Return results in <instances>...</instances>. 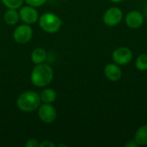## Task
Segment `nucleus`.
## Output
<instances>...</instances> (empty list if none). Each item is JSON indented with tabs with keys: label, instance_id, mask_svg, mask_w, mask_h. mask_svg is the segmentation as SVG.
<instances>
[{
	"label": "nucleus",
	"instance_id": "nucleus-1",
	"mask_svg": "<svg viewBox=\"0 0 147 147\" xmlns=\"http://www.w3.org/2000/svg\"><path fill=\"white\" fill-rule=\"evenodd\" d=\"M53 78V68L45 63L36 65L30 74L31 83L39 88H43L47 86Z\"/></svg>",
	"mask_w": 147,
	"mask_h": 147
},
{
	"label": "nucleus",
	"instance_id": "nucleus-2",
	"mask_svg": "<svg viewBox=\"0 0 147 147\" xmlns=\"http://www.w3.org/2000/svg\"><path fill=\"white\" fill-rule=\"evenodd\" d=\"M41 103L40 94L33 90L22 92L16 99L17 108L25 113H31L38 109Z\"/></svg>",
	"mask_w": 147,
	"mask_h": 147
},
{
	"label": "nucleus",
	"instance_id": "nucleus-3",
	"mask_svg": "<svg viewBox=\"0 0 147 147\" xmlns=\"http://www.w3.org/2000/svg\"><path fill=\"white\" fill-rule=\"evenodd\" d=\"M39 25L40 28L49 34L58 32L63 22L59 16L52 12H46L39 16Z\"/></svg>",
	"mask_w": 147,
	"mask_h": 147
},
{
	"label": "nucleus",
	"instance_id": "nucleus-4",
	"mask_svg": "<svg viewBox=\"0 0 147 147\" xmlns=\"http://www.w3.org/2000/svg\"><path fill=\"white\" fill-rule=\"evenodd\" d=\"M124 18L122 10L116 6L109 8L102 16V21L109 27H115L119 25Z\"/></svg>",
	"mask_w": 147,
	"mask_h": 147
},
{
	"label": "nucleus",
	"instance_id": "nucleus-5",
	"mask_svg": "<svg viewBox=\"0 0 147 147\" xmlns=\"http://www.w3.org/2000/svg\"><path fill=\"white\" fill-rule=\"evenodd\" d=\"M134 58V53L132 50L127 47H120L114 50L112 53V59L114 63L119 65L120 66H124L128 65Z\"/></svg>",
	"mask_w": 147,
	"mask_h": 147
},
{
	"label": "nucleus",
	"instance_id": "nucleus-6",
	"mask_svg": "<svg viewBox=\"0 0 147 147\" xmlns=\"http://www.w3.org/2000/svg\"><path fill=\"white\" fill-rule=\"evenodd\" d=\"M38 117L44 123H53L57 118V110L51 103L40 104L38 108Z\"/></svg>",
	"mask_w": 147,
	"mask_h": 147
},
{
	"label": "nucleus",
	"instance_id": "nucleus-7",
	"mask_svg": "<svg viewBox=\"0 0 147 147\" xmlns=\"http://www.w3.org/2000/svg\"><path fill=\"white\" fill-rule=\"evenodd\" d=\"M33 37V29L28 24H22L16 28L13 33V38L19 44L28 43Z\"/></svg>",
	"mask_w": 147,
	"mask_h": 147
},
{
	"label": "nucleus",
	"instance_id": "nucleus-8",
	"mask_svg": "<svg viewBox=\"0 0 147 147\" xmlns=\"http://www.w3.org/2000/svg\"><path fill=\"white\" fill-rule=\"evenodd\" d=\"M19 16L23 23L28 25H32L39 20L38 11L34 7L30 5L22 7L19 10Z\"/></svg>",
	"mask_w": 147,
	"mask_h": 147
},
{
	"label": "nucleus",
	"instance_id": "nucleus-9",
	"mask_svg": "<svg viewBox=\"0 0 147 147\" xmlns=\"http://www.w3.org/2000/svg\"><path fill=\"white\" fill-rule=\"evenodd\" d=\"M125 23L126 25L132 28V29H137L140 28L145 21L143 14L139 10H131L129 11L125 16H124Z\"/></svg>",
	"mask_w": 147,
	"mask_h": 147
},
{
	"label": "nucleus",
	"instance_id": "nucleus-10",
	"mask_svg": "<svg viewBox=\"0 0 147 147\" xmlns=\"http://www.w3.org/2000/svg\"><path fill=\"white\" fill-rule=\"evenodd\" d=\"M105 78L111 82H117L122 77V70L121 66L115 63H109L105 65L104 70Z\"/></svg>",
	"mask_w": 147,
	"mask_h": 147
},
{
	"label": "nucleus",
	"instance_id": "nucleus-11",
	"mask_svg": "<svg viewBox=\"0 0 147 147\" xmlns=\"http://www.w3.org/2000/svg\"><path fill=\"white\" fill-rule=\"evenodd\" d=\"M3 20L6 24L9 26H14L17 24L20 20L19 12L15 9H9L4 12Z\"/></svg>",
	"mask_w": 147,
	"mask_h": 147
},
{
	"label": "nucleus",
	"instance_id": "nucleus-12",
	"mask_svg": "<svg viewBox=\"0 0 147 147\" xmlns=\"http://www.w3.org/2000/svg\"><path fill=\"white\" fill-rule=\"evenodd\" d=\"M47 53L46 50L41 47H36L31 53V60L35 65L44 63L47 59Z\"/></svg>",
	"mask_w": 147,
	"mask_h": 147
},
{
	"label": "nucleus",
	"instance_id": "nucleus-13",
	"mask_svg": "<svg viewBox=\"0 0 147 147\" xmlns=\"http://www.w3.org/2000/svg\"><path fill=\"white\" fill-rule=\"evenodd\" d=\"M134 140L139 146H147V124L140 127L136 130L134 134Z\"/></svg>",
	"mask_w": 147,
	"mask_h": 147
},
{
	"label": "nucleus",
	"instance_id": "nucleus-14",
	"mask_svg": "<svg viewBox=\"0 0 147 147\" xmlns=\"http://www.w3.org/2000/svg\"><path fill=\"white\" fill-rule=\"evenodd\" d=\"M40 100L44 103H52L56 100L57 97V93L56 91L52 89V88H47L41 91L40 94Z\"/></svg>",
	"mask_w": 147,
	"mask_h": 147
},
{
	"label": "nucleus",
	"instance_id": "nucleus-15",
	"mask_svg": "<svg viewBox=\"0 0 147 147\" xmlns=\"http://www.w3.org/2000/svg\"><path fill=\"white\" fill-rule=\"evenodd\" d=\"M135 67L140 71H147V53L139 55L135 60Z\"/></svg>",
	"mask_w": 147,
	"mask_h": 147
},
{
	"label": "nucleus",
	"instance_id": "nucleus-16",
	"mask_svg": "<svg viewBox=\"0 0 147 147\" xmlns=\"http://www.w3.org/2000/svg\"><path fill=\"white\" fill-rule=\"evenodd\" d=\"M3 4L8 9H20L24 0H1Z\"/></svg>",
	"mask_w": 147,
	"mask_h": 147
},
{
	"label": "nucleus",
	"instance_id": "nucleus-17",
	"mask_svg": "<svg viewBox=\"0 0 147 147\" xmlns=\"http://www.w3.org/2000/svg\"><path fill=\"white\" fill-rule=\"evenodd\" d=\"M24 1L27 3L28 5L36 8V7H40V6L44 5L47 0H24Z\"/></svg>",
	"mask_w": 147,
	"mask_h": 147
},
{
	"label": "nucleus",
	"instance_id": "nucleus-18",
	"mask_svg": "<svg viewBox=\"0 0 147 147\" xmlns=\"http://www.w3.org/2000/svg\"><path fill=\"white\" fill-rule=\"evenodd\" d=\"M40 143L36 139H30L26 141L25 147H39Z\"/></svg>",
	"mask_w": 147,
	"mask_h": 147
},
{
	"label": "nucleus",
	"instance_id": "nucleus-19",
	"mask_svg": "<svg viewBox=\"0 0 147 147\" xmlns=\"http://www.w3.org/2000/svg\"><path fill=\"white\" fill-rule=\"evenodd\" d=\"M40 147H55L56 146V145L53 143V142H52V141H50V140H43L42 142H40Z\"/></svg>",
	"mask_w": 147,
	"mask_h": 147
},
{
	"label": "nucleus",
	"instance_id": "nucleus-20",
	"mask_svg": "<svg viewBox=\"0 0 147 147\" xmlns=\"http://www.w3.org/2000/svg\"><path fill=\"white\" fill-rule=\"evenodd\" d=\"M125 146L126 147H139V144L136 142V140L134 139V140H128L126 144H125Z\"/></svg>",
	"mask_w": 147,
	"mask_h": 147
},
{
	"label": "nucleus",
	"instance_id": "nucleus-21",
	"mask_svg": "<svg viewBox=\"0 0 147 147\" xmlns=\"http://www.w3.org/2000/svg\"><path fill=\"white\" fill-rule=\"evenodd\" d=\"M109 1H110V2H112V3H119L123 2L124 0H109Z\"/></svg>",
	"mask_w": 147,
	"mask_h": 147
},
{
	"label": "nucleus",
	"instance_id": "nucleus-22",
	"mask_svg": "<svg viewBox=\"0 0 147 147\" xmlns=\"http://www.w3.org/2000/svg\"><path fill=\"white\" fill-rule=\"evenodd\" d=\"M61 146H66V145H64V144H60V145H59V146H58V147H61Z\"/></svg>",
	"mask_w": 147,
	"mask_h": 147
},
{
	"label": "nucleus",
	"instance_id": "nucleus-23",
	"mask_svg": "<svg viewBox=\"0 0 147 147\" xmlns=\"http://www.w3.org/2000/svg\"><path fill=\"white\" fill-rule=\"evenodd\" d=\"M64 1H66V0H64Z\"/></svg>",
	"mask_w": 147,
	"mask_h": 147
}]
</instances>
